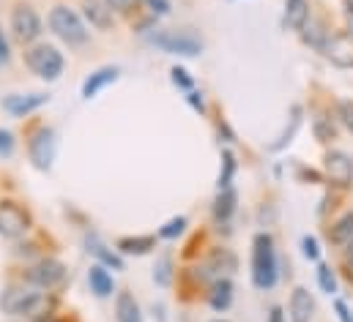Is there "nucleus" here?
I'll use <instances>...</instances> for the list:
<instances>
[{
    "label": "nucleus",
    "instance_id": "nucleus-1",
    "mask_svg": "<svg viewBox=\"0 0 353 322\" xmlns=\"http://www.w3.org/2000/svg\"><path fill=\"white\" fill-rule=\"evenodd\" d=\"M55 306H58V295L55 292H47L30 281H25L22 276L19 279H11L3 292H0V312L11 320H39V317H47V314H55Z\"/></svg>",
    "mask_w": 353,
    "mask_h": 322
},
{
    "label": "nucleus",
    "instance_id": "nucleus-2",
    "mask_svg": "<svg viewBox=\"0 0 353 322\" xmlns=\"http://www.w3.org/2000/svg\"><path fill=\"white\" fill-rule=\"evenodd\" d=\"M47 28L50 33L63 41L69 50H83L90 44V30L88 22L83 19V14L77 8H72L69 3H55L47 11Z\"/></svg>",
    "mask_w": 353,
    "mask_h": 322
},
{
    "label": "nucleus",
    "instance_id": "nucleus-3",
    "mask_svg": "<svg viewBox=\"0 0 353 322\" xmlns=\"http://www.w3.org/2000/svg\"><path fill=\"white\" fill-rule=\"evenodd\" d=\"M22 63H25V69H28L30 74H36L39 80H44V82L61 80V74H63V69H66L63 52H61L55 44H47V41H36V44L25 47Z\"/></svg>",
    "mask_w": 353,
    "mask_h": 322
},
{
    "label": "nucleus",
    "instance_id": "nucleus-4",
    "mask_svg": "<svg viewBox=\"0 0 353 322\" xmlns=\"http://www.w3.org/2000/svg\"><path fill=\"white\" fill-rule=\"evenodd\" d=\"M8 33L22 47H30V44L41 41V36H44V19L36 11L33 3L19 0V3H14L8 8Z\"/></svg>",
    "mask_w": 353,
    "mask_h": 322
},
{
    "label": "nucleus",
    "instance_id": "nucleus-5",
    "mask_svg": "<svg viewBox=\"0 0 353 322\" xmlns=\"http://www.w3.org/2000/svg\"><path fill=\"white\" fill-rule=\"evenodd\" d=\"M279 279L276 246L268 233H258L252 238V284L258 290H271Z\"/></svg>",
    "mask_w": 353,
    "mask_h": 322
},
{
    "label": "nucleus",
    "instance_id": "nucleus-6",
    "mask_svg": "<svg viewBox=\"0 0 353 322\" xmlns=\"http://www.w3.org/2000/svg\"><path fill=\"white\" fill-rule=\"evenodd\" d=\"M145 41L168 55H178V58L203 55V39L192 30H154L145 36Z\"/></svg>",
    "mask_w": 353,
    "mask_h": 322
},
{
    "label": "nucleus",
    "instance_id": "nucleus-7",
    "mask_svg": "<svg viewBox=\"0 0 353 322\" xmlns=\"http://www.w3.org/2000/svg\"><path fill=\"white\" fill-rule=\"evenodd\" d=\"M22 279L47 290V292H58L69 279V268L55 257H41V259L22 268Z\"/></svg>",
    "mask_w": 353,
    "mask_h": 322
},
{
    "label": "nucleus",
    "instance_id": "nucleus-8",
    "mask_svg": "<svg viewBox=\"0 0 353 322\" xmlns=\"http://www.w3.org/2000/svg\"><path fill=\"white\" fill-rule=\"evenodd\" d=\"M30 230H33V213L22 202H17L11 197H3L0 200V238L22 241Z\"/></svg>",
    "mask_w": 353,
    "mask_h": 322
},
{
    "label": "nucleus",
    "instance_id": "nucleus-9",
    "mask_svg": "<svg viewBox=\"0 0 353 322\" xmlns=\"http://www.w3.org/2000/svg\"><path fill=\"white\" fill-rule=\"evenodd\" d=\"M323 178L337 191L353 189V159L345 151H337V148L326 151L323 153Z\"/></svg>",
    "mask_w": 353,
    "mask_h": 322
},
{
    "label": "nucleus",
    "instance_id": "nucleus-10",
    "mask_svg": "<svg viewBox=\"0 0 353 322\" xmlns=\"http://www.w3.org/2000/svg\"><path fill=\"white\" fill-rule=\"evenodd\" d=\"M28 156L33 161L36 169L47 172L55 159V131L44 123H39L30 134H28Z\"/></svg>",
    "mask_w": 353,
    "mask_h": 322
},
{
    "label": "nucleus",
    "instance_id": "nucleus-11",
    "mask_svg": "<svg viewBox=\"0 0 353 322\" xmlns=\"http://www.w3.org/2000/svg\"><path fill=\"white\" fill-rule=\"evenodd\" d=\"M323 58L337 69H353V33L351 30H334L321 50Z\"/></svg>",
    "mask_w": 353,
    "mask_h": 322
},
{
    "label": "nucleus",
    "instance_id": "nucleus-12",
    "mask_svg": "<svg viewBox=\"0 0 353 322\" xmlns=\"http://www.w3.org/2000/svg\"><path fill=\"white\" fill-rule=\"evenodd\" d=\"M47 101H50V93H14V96L3 98V109L11 118H28V115L39 112Z\"/></svg>",
    "mask_w": 353,
    "mask_h": 322
},
{
    "label": "nucleus",
    "instance_id": "nucleus-13",
    "mask_svg": "<svg viewBox=\"0 0 353 322\" xmlns=\"http://www.w3.org/2000/svg\"><path fill=\"white\" fill-rule=\"evenodd\" d=\"M80 14L99 33H110L115 28V11L104 0H80Z\"/></svg>",
    "mask_w": 353,
    "mask_h": 322
},
{
    "label": "nucleus",
    "instance_id": "nucleus-14",
    "mask_svg": "<svg viewBox=\"0 0 353 322\" xmlns=\"http://www.w3.org/2000/svg\"><path fill=\"white\" fill-rule=\"evenodd\" d=\"M205 268H208V273L222 279V276H230V273L239 270V257L228 246H211V251L205 257Z\"/></svg>",
    "mask_w": 353,
    "mask_h": 322
},
{
    "label": "nucleus",
    "instance_id": "nucleus-15",
    "mask_svg": "<svg viewBox=\"0 0 353 322\" xmlns=\"http://www.w3.org/2000/svg\"><path fill=\"white\" fill-rule=\"evenodd\" d=\"M288 314H290V322H312V317H315V298L310 295L307 287H293L290 301H288Z\"/></svg>",
    "mask_w": 353,
    "mask_h": 322
},
{
    "label": "nucleus",
    "instance_id": "nucleus-16",
    "mask_svg": "<svg viewBox=\"0 0 353 322\" xmlns=\"http://www.w3.org/2000/svg\"><path fill=\"white\" fill-rule=\"evenodd\" d=\"M310 19H312V6H310V0H285L282 25H285L288 30L301 33Z\"/></svg>",
    "mask_w": 353,
    "mask_h": 322
},
{
    "label": "nucleus",
    "instance_id": "nucleus-17",
    "mask_svg": "<svg viewBox=\"0 0 353 322\" xmlns=\"http://www.w3.org/2000/svg\"><path fill=\"white\" fill-rule=\"evenodd\" d=\"M205 301L214 312H228L230 303H233V281L230 276H222V279H214L205 290Z\"/></svg>",
    "mask_w": 353,
    "mask_h": 322
},
{
    "label": "nucleus",
    "instance_id": "nucleus-18",
    "mask_svg": "<svg viewBox=\"0 0 353 322\" xmlns=\"http://www.w3.org/2000/svg\"><path fill=\"white\" fill-rule=\"evenodd\" d=\"M157 241H159V235H123L115 241V248H118V254L143 257V254L157 248Z\"/></svg>",
    "mask_w": 353,
    "mask_h": 322
},
{
    "label": "nucleus",
    "instance_id": "nucleus-19",
    "mask_svg": "<svg viewBox=\"0 0 353 322\" xmlns=\"http://www.w3.org/2000/svg\"><path fill=\"white\" fill-rule=\"evenodd\" d=\"M326 238L332 246H345V243L353 241V211H345V213H340L334 222H329V227H326Z\"/></svg>",
    "mask_w": 353,
    "mask_h": 322
},
{
    "label": "nucleus",
    "instance_id": "nucleus-20",
    "mask_svg": "<svg viewBox=\"0 0 353 322\" xmlns=\"http://www.w3.org/2000/svg\"><path fill=\"white\" fill-rule=\"evenodd\" d=\"M236 205H239L236 189H233V186H230V189H219V194H216V200H214V208H211L214 222H216V224H228V222L233 219V213H236Z\"/></svg>",
    "mask_w": 353,
    "mask_h": 322
},
{
    "label": "nucleus",
    "instance_id": "nucleus-21",
    "mask_svg": "<svg viewBox=\"0 0 353 322\" xmlns=\"http://www.w3.org/2000/svg\"><path fill=\"white\" fill-rule=\"evenodd\" d=\"M88 287H90V292L96 295V298H110L112 292H115V281H112V273L104 268V265H90V270H88Z\"/></svg>",
    "mask_w": 353,
    "mask_h": 322
},
{
    "label": "nucleus",
    "instance_id": "nucleus-22",
    "mask_svg": "<svg viewBox=\"0 0 353 322\" xmlns=\"http://www.w3.org/2000/svg\"><path fill=\"white\" fill-rule=\"evenodd\" d=\"M115 322H143L140 303L129 290H121L115 295Z\"/></svg>",
    "mask_w": 353,
    "mask_h": 322
},
{
    "label": "nucleus",
    "instance_id": "nucleus-23",
    "mask_svg": "<svg viewBox=\"0 0 353 322\" xmlns=\"http://www.w3.org/2000/svg\"><path fill=\"white\" fill-rule=\"evenodd\" d=\"M332 33H334V30H332L323 19H315V17H312V19L307 22V28H304L299 36H301V41H304L307 47H312V50H318V52H321V50L326 47V41H329V36H332Z\"/></svg>",
    "mask_w": 353,
    "mask_h": 322
},
{
    "label": "nucleus",
    "instance_id": "nucleus-24",
    "mask_svg": "<svg viewBox=\"0 0 353 322\" xmlns=\"http://www.w3.org/2000/svg\"><path fill=\"white\" fill-rule=\"evenodd\" d=\"M115 80H118V69H112V66L93 72L88 80L83 82V98H93L99 90H104L110 82H115Z\"/></svg>",
    "mask_w": 353,
    "mask_h": 322
},
{
    "label": "nucleus",
    "instance_id": "nucleus-25",
    "mask_svg": "<svg viewBox=\"0 0 353 322\" xmlns=\"http://www.w3.org/2000/svg\"><path fill=\"white\" fill-rule=\"evenodd\" d=\"M88 251L93 257H99V265L104 268H115V270H123V259L118 254V248H107L99 238H88Z\"/></svg>",
    "mask_w": 353,
    "mask_h": 322
},
{
    "label": "nucleus",
    "instance_id": "nucleus-26",
    "mask_svg": "<svg viewBox=\"0 0 353 322\" xmlns=\"http://www.w3.org/2000/svg\"><path fill=\"white\" fill-rule=\"evenodd\" d=\"M236 156L230 151H222V172H219V189H230L233 186V175H236Z\"/></svg>",
    "mask_w": 353,
    "mask_h": 322
},
{
    "label": "nucleus",
    "instance_id": "nucleus-27",
    "mask_svg": "<svg viewBox=\"0 0 353 322\" xmlns=\"http://www.w3.org/2000/svg\"><path fill=\"white\" fill-rule=\"evenodd\" d=\"M299 126H301V107H293V118H290V129H285L282 134H279V140L271 145V151H282L290 140H293V134L299 131Z\"/></svg>",
    "mask_w": 353,
    "mask_h": 322
},
{
    "label": "nucleus",
    "instance_id": "nucleus-28",
    "mask_svg": "<svg viewBox=\"0 0 353 322\" xmlns=\"http://www.w3.org/2000/svg\"><path fill=\"white\" fill-rule=\"evenodd\" d=\"M318 284H321V290H323L326 295H334V292H337V276H334L332 265L318 262Z\"/></svg>",
    "mask_w": 353,
    "mask_h": 322
},
{
    "label": "nucleus",
    "instance_id": "nucleus-29",
    "mask_svg": "<svg viewBox=\"0 0 353 322\" xmlns=\"http://www.w3.org/2000/svg\"><path fill=\"white\" fill-rule=\"evenodd\" d=\"M186 227H189V219H186V216H176V219H170V222L159 230V238H162V241H176L178 235L186 233Z\"/></svg>",
    "mask_w": 353,
    "mask_h": 322
},
{
    "label": "nucleus",
    "instance_id": "nucleus-30",
    "mask_svg": "<svg viewBox=\"0 0 353 322\" xmlns=\"http://www.w3.org/2000/svg\"><path fill=\"white\" fill-rule=\"evenodd\" d=\"M334 120H337V118H326V115H321V118H315V137H318L321 142H332V140L337 137V129H334Z\"/></svg>",
    "mask_w": 353,
    "mask_h": 322
},
{
    "label": "nucleus",
    "instance_id": "nucleus-31",
    "mask_svg": "<svg viewBox=\"0 0 353 322\" xmlns=\"http://www.w3.org/2000/svg\"><path fill=\"white\" fill-rule=\"evenodd\" d=\"M334 118H337L340 126H345L348 131H353V98H340V101H337Z\"/></svg>",
    "mask_w": 353,
    "mask_h": 322
},
{
    "label": "nucleus",
    "instance_id": "nucleus-32",
    "mask_svg": "<svg viewBox=\"0 0 353 322\" xmlns=\"http://www.w3.org/2000/svg\"><path fill=\"white\" fill-rule=\"evenodd\" d=\"M170 74H173V82H176L181 90H186V93H189V90H194V80L189 77V72H186V69L173 66V69H170Z\"/></svg>",
    "mask_w": 353,
    "mask_h": 322
},
{
    "label": "nucleus",
    "instance_id": "nucleus-33",
    "mask_svg": "<svg viewBox=\"0 0 353 322\" xmlns=\"http://www.w3.org/2000/svg\"><path fill=\"white\" fill-rule=\"evenodd\" d=\"M104 3L115 11V17H118V14H121V17H129V14L137 8V3H140V0H104Z\"/></svg>",
    "mask_w": 353,
    "mask_h": 322
},
{
    "label": "nucleus",
    "instance_id": "nucleus-34",
    "mask_svg": "<svg viewBox=\"0 0 353 322\" xmlns=\"http://www.w3.org/2000/svg\"><path fill=\"white\" fill-rule=\"evenodd\" d=\"M154 279H157V284H162V287H168L170 281H173V270H170V257H165L162 259V265L154 270Z\"/></svg>",
    "mask_w": 353,
    "mask_h": 322
},
{
    "label": "nucleus",
    "instance_id": "nucleus-35",
    "mask_svg": "<svg viewBox=\"0 0 353 322\" xmlns=\"http://www.w3.org/2000/svg\"><path fill=\"white\" fill-rule=\"evenodd\" d=\"M301 248H304V257H307L310 262H318V259H321V248H318V241H315L312 235H304V238H301Z\"/></svg>",
    "mask_w": 353,
    "mask_h": 322
},
{
    "label": "nucleus",
    "instance_id": "nucleus-36",
    "mask_svg": "<svg viewBox=\"0 0 353 322\" xmlns=\"http://www.w3.org/2000/svg\"><path fill=\"white\" fill-rule=\"evenodd\" d=\"M14 148H17L14 134H11V131H6V129H0V156H11V153H14Z\"/></svg>",
    "mask_w": 353,
    "mask_h": 322
},
{
    "label": "nucleus",
    "instance_id": "nucleus-37",
    "mask_svg": "<svg viewBox=\"0 0 353 322\" xmlns=\"http://www.w3.org/2000/svg\"><path fill=\"white\" fill-rule=\"evenodd\" d=\"M340 251H343V268H345V273L353 279V241L345 243Z\"/></svg>",
    "mask_w": 353,
    "mask_h": 322
},
{
    "label": "nucleus",
    "instance_id": "nucleus-38",
    "mask_svg": "<svg viewBox=\"0 0 353 322\" xmlns=\"http://www.w3.org/2000/svg\"><path fill=\"white\" fill-rule=\"evenodd\" d=\"M8 61H11V44H8L6 30L0 28V66H3V63H8Z\"/></svg>",
    "mask_w": 353,
    "mask_h": 322
},
{
    "label": "nucleus",
    "instance_id": "nucleus-39",
    "mask_svg": "<svg viewBox=\"0 0 353 322\" xmlns=\"http://www.w3.org/2000/svg\"><path fill=\"white\" fill-rule=\"evenodd\" d=\"M186 101L197 109V112H205V101H203V93H197V90H189L186 93Z\"/></svg>",
    "mask_w": 353,
    "mask_h": 322
},
{
    "label": "nucleus",
    "instance_id": "nucleus-40",
    "mask_svg": "<svg viewBox=\"0 0 353 322\" xmlns=\"http://www.w3.org/2000/svg\"><path fill=\"white\" fill-rule=\"evenodd\" d=\"M334 309H337V314H340V320L343 322H353V317H351V312H348V306H345V301H334Z\"/></svg>",
    "mask_w": 353,
    "mask_h": 322
},
{
    "label": "nucleus",
    "instance_id": "nucleus-41",
    "mask_svg": "<svg viewBox=\"0 0 353 322\" xmlns=\"http://www.w3.org/2000/svg\"><path fill=\"white\" fill-rule=\"evenodd\" d=\"M265 322H288L285 320V312H282V306H271V312H268V320Z\"/></svg>",
    "mask_w": 353,
    "mask_h": 322
},
{
    "label": "nucleus",
    "instance_id": "nucleus-42",
    "mask_svg": "<svg viewBox=\"0 0 353 322\" xmlns=\"http://www.w3.org/2000/svg\"><path fill=\"white\" fill-rule=\"evenodd\" d=\"M345 6V17H348V30L353 33V0H343Z\"/></svg>",
    "mask_w": 353,
    "mask_h": 322
},
{
    "label": "nucleus",
    "instance_id": "nucleus-43",
    "mask_svg": "<svg viewBox=\"0 0 353 322\" xmlns=\"http://www.w3.org/2000/svg\"><path fill=\"white\" fill-rule=\"evenodd\" d=\"M33 322H69V320H63V317H58V314H47V317H39V320H33Z\"/></svg>",
    "mask_w": 353,
    "mask_h": 322
},
{
    "label": "nucleus",
    "instance_id": "nucleus-44",
    "mask_svg": "<svg viewBox=\"0 0 353 322\" xmlns=\"http://www.w3.org/2000/svg\"><path fill=\"white\" fill-rule=\"evenodd\" d=\"M211 322H230V320H222V317H219V320H211Z\"/></svg>",
    "mask_w": 353,
    "mask_h": 322
}]
</instances>
